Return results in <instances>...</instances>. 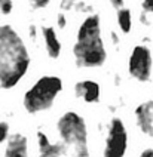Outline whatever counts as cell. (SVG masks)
Here are the masks:
<instances>
[{"mask_svg":"<svg viewBox=\"0 0 153 157\" xmlns=\"http://www.w3.org/2000/svg\"><path fill=\"white\" fill-rule=\"evenodd\" d=\"M31 53L26 39L12 24H0V90L10 92L27 77Z\"/></svg>","mask_w":153,"mask_h":157,"instance_id":"1","label":"cell"},{"mask_svg":"<svg viewBox=\"0 0 153 157\" xmlns=\"http://www.w3.org/2000/svg\"><path fill=\"white\" fill-rule=\"evenodd\" d=\"M72 55L74 65L80 70H98L106 65L108 52L98 13L91 12L82 19L74 34Z\"/></svg>","mask_w":153,"mask_h":157,"instance_id":"2","label":"cell"},{"mask_svg":"<svg viewBox=\"0 0 153 157\" xmlns=\"http://www.w3.org/2000/svg\"><path fill=\"white\" fill-rule=\"evenodd\" d=\"M64 90V82L58 74H43L24 90L21 98L22 110L30 116H37L52 110Z\"/></svg>","mask_w":153,"mask_h":157,"instance_id":"3","label":"cell"},{"mask_svg":"<svg viewBox=\"0 0 153 157\" xmlns=\"http://www.w3.org/2000/svg\"><path fill=\"white\" fill-rule=\"evenodd\" d=\"M58 141L73 151V157H91L89 129L86 119L76 110H65L55 122Z\"/></svg>","mask_w":153,"mask_h":157,"instance_id":"4","label":"cell"},{"mask_svg":"<svg viewBox=\"0 0 153 157\" xmlns=\"http://www.w3.org/2000/svg\"><path fill=\"white\" fill-rule=\"evenodd\" d=\"M126 73L140 85L153 80V51L146 43H137L131 48L126 59Z\"/></svg>","mask_w":153,"mask_h":157,"instance_id":"5","label":"cell"},{"mask_svg":"<svg viewBox=\"0 0 153 157\" xmlns=\"http://www.w3.org/2000/svg\"><path fill=\"white\" fill-rule=\"evenodd\" d=\"M129 144V132L122 117L113 116L106 126L103 157H125Z\"/></svg>","mask_w":153,"mask_h":157,"instance_id":"6","label":"cell"},{"mask_svg":"<svg viewBox=\"0 0 153 157\" xmlns=\"http://www.w3.org/2000/svg\"><path fill=\"white\" fill-rule=\"evenodd\" d=\"M39 157H73V151L61 141H52L43 129L36 131Z\"/></svg>","mask_w":153,"mask_h":157,"instance_id":"7","label":"cell"},{"mask_svg":"<svg viewBox=\"0 0 153 157\" xmlns=\"http://www.w3.org/2000/svg\"><path fill=\"white\" fill-rule=\"evenodd\" d=\"M135 128L138 132L153 140V98L140 101L132 110Z\"/></svg>","mask_w":153,"mask_h":157,"instance_id":"8","label":"cell"},{"mask_svg":"<svg viewBox=\"0 0 153 157\" xmlns=\"http://www.w3.org/2000/svg\"><path fill=\"white\" fill-rule=\"evenodd\" d=\"M73 94L74 96L82 101L83 104L86 105H95L98 104L101 101V85L100 82H97L95 78H91V77H86V78H80L74 83L73 86Z\"/></svg>","mask_w":153,"mask_h":157,"instance_id":"9","label":"cell"},{"mask_svg":"<svg viewBox=\"0 0 153 157\" xmlns=\"http://www.w3.org/2000/svg\"><path fill=\"white\" fill-rule=\"evenodd\" d=\"M40 36L43 42V49H45L46 56L52 61H57L63 55V43L58 37L57 28L54 25H42L40 27Z\"/></svg>","mask_w":153,"mask_h":157,"instance_id":"10","label":"cell"},{"mask_svg":"<svg viewBox=\"0 0 153 157\" xmlns=\"http://www.w3.org/2000/svg\"><path fill=\"white\" fill-rule=\"evenodd\" d=\"M3 157H28V138L21 132L10 133L5 142Z\"/></svg>","mask_w":153,"mask_h":157,"instance_id":"11","label":"cell"},{"mask_svg":"<svg viewBox=\"0 0 153 157\" xmlns=\"http://www.w3.org/2000/svg\"><path fill=\"white\" fill-rule=\"evenodd\" d=\"M116 24L122 34H129L132 31V25H134L132 10L129 8H126V6L116 10Z\"/></svg>","mask_w":153,"mask_h":157,"instance_id":"12","label":"cell"},{"mask_svg":"<svg viewBox=\"0 0 153 157\" xmlns=\"http://www.w3.org/2000/svg\"><path fill=\"white\" fill-rule=\"evenodd\" d=\"M10 133H12L10 132V123L5 119H2L0 120V144H5L10 136Z\"/></svg>","mask_w":153,"mask_h":157,"instance_id":"13","label":"cell"},{"mask_svg":"<svg viewBox=\"0 0 153 157\" xmlns=\"http://www.w3.org/2000/svg\"><path fill=\"white\" fill-rule=\"evenodd\" d=\"M15 9L14 0H0V17H9Z\"/></svg>","mask_w":153,"mask_h":157,"instance_id":"14","label":"cell"},{"mask_svg":"<svg viewBox=\"0 0 153 157\" xmlns=\"http://www.w3.org/2000/svg\"><path fill=\"white\" fill-rule=\"evenodd\" d=\"M55 25L58 30H65L67 25H69V19H67V15H65V12H58L57 13V17H55Z\"/></svg>","mask_w":153,"mask_h":157,"instance_id":"15","label":"cell"},{"mask_svg":"<svg viewBox=\"0 0 153 157\" xmlns=\"http://www.w3.org/2000/svg\"><path fill=\"white\" fill-rule=\"evenodd\" d=\"M28 5L34 10H42L51 5V0H28Z\"/></svg>","mask_w":153,"mask_h":157,"instance_id":"16","label":"cell"},{"mask_svg":"<svg viewBox=\"0 0 153 157\" xmlns=\"http://www.w3.org/2000/svg\"><path fill=\"white\" fill-rule=\"evenodd\" d=\"M77 2H79V0H61V2H60V10H61V12L73 10V9H76Z\"/></svg>","mask_w":153,"mask_h":157,"instance_id":"17","label":"cell"},{"mask_svg":"<svg viewBox=\"0 0 153 157\" xmlns=\"http://www.w3.org/2000/svg\"><path fill=\"white\" fill-rule=\"evenodd\" d=\"M140 8H141V12H143V13L152 17L153 15V0H141Z\"/></svg>","mask_w":153,"mask_h":157,"instance_id":"18","label":"cell"},{"mask_svg":"<svg viewBox=\"0 0 153 157\" xmlns=\"http://www.w3.org/2000/svg\"><path fill=\"white\" fill-rule=\"evenodd\" d=\"M27 33H28V39H30L31 42H34V43H36L37 42V36H39V28H37V25L30 24L28 28H27Z\"/></svg>","mask_w":153,"mask_h":157,"instance_id":"19","label":"cell"},{"mask_svg":"<svg viewBox=\"0 0 153 157\" xmlns=\"http://www.w3.org/2000/svg\"><path fill=\"white\" fill-rule=\"evenodd\" d=\"M108 3H110V6L115 9V10H119V9L125 8L126 0H108Z\"/></svg>","mask_w":153,"mask_h":157,"instance_id":"20","label":"cell"},{"mask_svg":"<svg viewBox=\"0 0 153 157\" xmlns=\"http://www.w3.org/2000/svg\"><path fill=\"white\" fill-rule=\"evenodd\" d=\"M110 39H112V44H115V46H117V44L120 43V37H119V34H117L115 30L110 31Z\"/></svg>","mask_w":153,"mask_h":157,"instance_id":"21","label":"cell"},{"mask_svg":"<svg viewBox=\"0 0 153 157\" xmlns=\"http://www.w3.org/2000/svg\"><path fill=\"white\" fill-rule=\"evenodd\" d=\"M138 157H153V147H149V148H144Z\"/></svg>","mask_w":153,"mask_h":157,"instance_id":"22","label":"cell"}]
</instances>
